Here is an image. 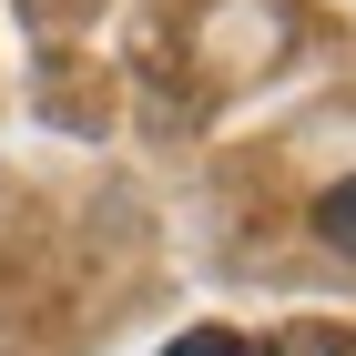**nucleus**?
I'll return each instance as SVG.
<instances>
[{"label":"nucleus","instance_id":"nucleus-1","mask_svg":"<svg viewBox=\"0 0 356 356\" xmlns=\"http://www.w3.org/2000/svg\"><path fill=\"white\" fill-rule=\"evenodd\" d=\"M316 234H326L336 254H356V173H346V184H326V193H316Z\"/></svg>","mask_w":356,"mask_h":356},{"label":"nucleus","instance_id":"nucleus-2","mask_svg":"<svg viewBox=\"0 0 356 356\" xmlns=\"http://www.w3.org/2000/svg\"><path fill=\"white\" fill-rule=\"evenodd\" d=\"M163 356H245V336H224V326H193L184 346H163Z\"/></svg>","mask_w":356,"mask_h":356}]
</instances>
